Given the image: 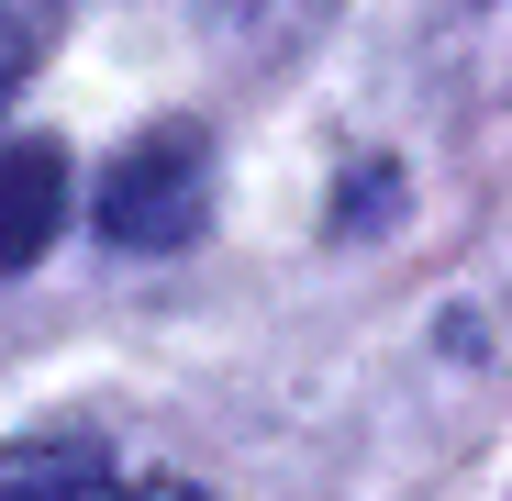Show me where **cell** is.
<instances>
[{
  "instance_id": "obj_1",
  "label": "cell",
  "mask_w": 512,
  "mask_h": 501,
  "mask_svg": "<svg viewBox=\"0 0 512 501\" xmlns=\"http://www.w3.org/2000/svg\"><path fill=\"white\" fill-rule=\"evenodd\" d=\"M212 212V134L201 123H145L112 179H101V234L112 245H145V257H167V245H190Z\"/></svg>"
},
{
  "instance_id": "obj_2",
  "label": "cell",
  "mask_w": 512,
  "mask_h": 501,
  "mask_svg": "<svg viewBox=\"0 0 512 501\" xmlns=\"http://www.w3.org/2000/svg\"><path fill=\"white\" fill-rule=\"evenodd\" d=\"M67 223V156L45 134H12L0 145V268H34Z\"/></svg>"
},
{
  "instance_id": "obj_3",
  "label": "cell",
  "mask_w": 512,
  "mask_h": 501,
  "mask_svg": "<svg viewBox=\"0 0 512 501\" xmlns=\"http://www.w3.org/2000/svg\"><path fill=\"white\" fill-rule=\"evenodd\" d=\"M23 490H45V501H67V490H123V457L90 446V435H45V446H12V457H0V501H23Z\"/></svg>"
},
{
  "instance_id": "obj_4",
  "label": "cell",
  "mask_w": 512,
  "mask_h": 501,
  "mask_svg": "<svg viewBox=\"0 0 512 501\" xmlns=\"http://www.w3.org/2000/svg\"><path fill=\"white\" fill-rule=\"evenodd\" d=\"M45 56V0L23 12V0H0V101H12V78Z\"/></svg>"
}]
</instances>
